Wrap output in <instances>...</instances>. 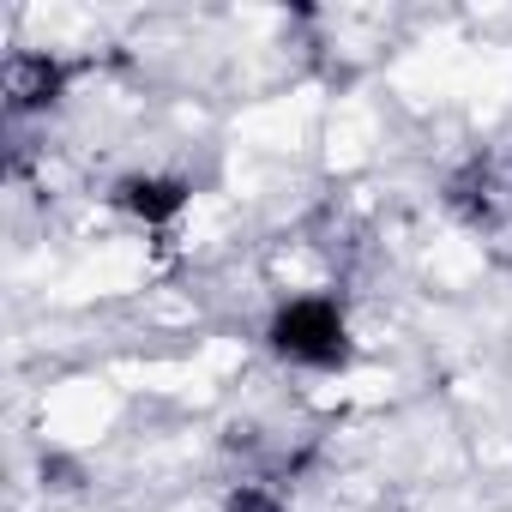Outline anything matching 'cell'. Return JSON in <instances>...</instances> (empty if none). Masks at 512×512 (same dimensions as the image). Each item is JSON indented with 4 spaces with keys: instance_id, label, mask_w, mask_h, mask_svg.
Segmentation results:
<instances>
[{
    "instance_id": "277c9868",
    "label": "cell",
    "mask_w": 512,
    "mask_h": 512,
    "mask_svg": "<svg viewBox=\"0 0 512 512\" xmlns=\"http://www.w3.org/2000/svg\"><path fill=\"white\" fill-rule=\"evenodd\" d=\"M229 512H284V506L266 488H241V494H229Z\"/></svg>"
},
{
    "instance_id": "3957f363",
    "label": "cell",
    "mask_w": 512,
    "mask_h": 512,
    "mask_svg": "<svg viewBox=\"0 0 512 512\" xmlns=\"http://www.w3.org/2000/svg\"><path fill=\"white\" fill-rule=\"evenodd\" d=\"M121 205L133 217H145V223H163V217H175L187 205V187L163 181V175H133V181H121Z\"/></svg>"
},
{
    "instance_id": "7a4b0ae2",
    "label": "cell",
    "mask_w": 512,
    "mask_h": 512,
    "mask_svg": "<svg viewBox=\"0 0 512 512\" xmlns=\"http://www.w3.org/2000/svg\"><path fill=\"white\" fill-rule=\"evenodd\" d=\"M61 85H67L61 61H49V55H13V67H7V109L13 115L49 109L61 97Z\"/></svg>"
},
{
    "instance_id": "6da1fadb",
    "label": "cell",
    "mask_w": 512,
    "mask_h": 512,
    "mask_svg": "<svg viewBox=\"0 0 512 512\" xmlns=\"http://www.w3.org/2000/svg\"><path fill=\"white\" fill-rule=\"evenodd\" d=\"M272 350L284 362H302V368H338L344 362V314L338 302L326 296H308V302H290L278 320H272Z\"/></svg>"
}]
</instances>
